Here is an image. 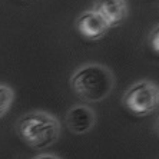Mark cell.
Listing matches in <instances>:
<instances>
[{"instance_id":"cell-1","label":"cell","mask_w":159,"mask_h":159,"mask_svg":"<svg viewBox=\"0 0 159 159\" xmlns=\"http://www.w3.org/2000/svg\"><path fill=\"white\" fill-rule=\"evenodd\" d=\"M115 78L107 66L100 63H85L70 76V88L79 98L88 102H102L113 90Z\"/></svg>"},{"instance_id":"cell-2","label":"cell","mask_w":159,"mask_h":159,"mask_svg":"<svg viewBox=\"0 0 159 159\" xmlns=\"http://www.w3.org/2000/svg\"><path fill=\"white\" fill-rule=\"evenodd\" d=\"M16 129L20 139L33 149H44L57 142L62 126L57 118L44 111H30L20 116Z\"/></svg>"},{"instance_id":"cell-3","label":"cell","mask_w":159,"mask_h":159,"mask_svg":"<svg viewBox=\"0 0 159 159\" xmlns=\"http://www.w3.org/2000/svg\"><path fill=\"white\" fill-rule=\"evenodd\" d=\"M122 103L133 115H149L159 106V86L151 80L136 82L125 92Z\"/></svg>"},{"instance_id":"cell-4","label":"cell","mask_w":159,"mask_h":159,"mask_svg":"<svg viewBox=\"0 0 159 159\" xmlns=\"http://www.w3.org/2000/svg\"><path fill=\"white\" fill-rule=\"evenodd\" d=\"M66 125L73 135H85L96 125V113L88 105H75L66 113Z\"/></svg>"},{"instance_id":"cell-5","label":"cell","mask_w":159,"mask_h":159,"mask_svg":"<svg viewBox=\"0 0 159 159\" xmlns=\"http://www.w3.org/2000/svg\"><path fill=\"white\" fill-rule=\"evenodd\" d=\"M92 10L96 11L109 27H116L126 20L129 9L126 0H95Z\"/></svg>"},{"instance_id":"cell-6","label":"cell","mask_w":159,"mask_h":159,"mask_svg":"<svg viewBox=\"0 0 159 159\" xmlns=\"http://www.w3.org/2000/svg\"><path fill=\"white\" fill-rule=\"evenodd\" d=\"M76 27L79 33L89 40H98L103 37L107 33V30L111 29L107 23L92 9L85 10L79 15V17L76 19Z\"/></svg>"},{"instance_id":"cell-7","label":"cell","mask_w":159,"mask_h":159,"mask_svg":"<svg viewBox=\"0 0 159 159\" xmlns=\"http://www.w3.org/2000/svg\"><path fill=\"white\" fill-rule=\"evenodd\" d=\"M15 100V92L7 85H0V119L9 112Z\"/></svg>"},{"instance_id":"cell-8","label":"cell","mask_w":159,"mask_h":159,"mask_svg":"<svg viewBox=\"0 0 159 159\" xmlns=\"http://www.w3.org/2000/svg\"><path fill=\"white\" fill-rule=\"evenodd\" d=\"M149 44L156 53H159V25H156L149 33Z\"/></svg>"},{"instance_id":"cell-9","label":"cell","mask_w":159,"mask_h":159,"mask_svg":"<svg viewBox=\"0 0 159 159\" xmlns=\"http://www.w3.org/2000/svg\"><path fill=\"white\" fill-rule=\"evenodd\" d=\"M33 159H60V158L56 155H52V153H42V155L34 156Z\"/></svg>"}]
</instances>
